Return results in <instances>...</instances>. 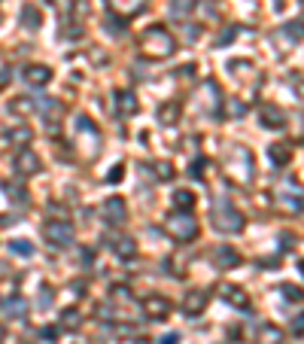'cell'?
<instances>
[{
	"label": "cell",
	"mask_w": 304,
	"mask_h": 344,
	"mask_svg": "<svg viewBox=\"0 0 304 344\" xmlns=\"http://www.w3.org/2000/svg\"><path fill=\"white\" fill-rule=\"evenodd\" d=\"M174 37L164 30V27H149L146 34H143V52L146 55H152V58H164V55H171L174 52Z\"/></svg>",
	"instance_id": "obj_1"
},
{
	"label": "cell",
	"mask_w": 304,
	"mask_h": 344,
	"mask_svg": "<svg viewBox=\"0 0 304 344\" xmlns=\"http://www.w3.org/2000/svg\"><path fill=\"white\" fill-rule=\"evenodd\" d=\"M213 220H216V229H219V232H228V235H234V232L244 229V216H241L225 198L213 207Z\"/></svg>",
	"instance_id": "obj_2"
},
{
	"label": "cell",
	"mask_w": 304,
	"mask_h": 344,
	"mask_svg": "<svg viewBox=\"0 0 304 344\" xmlns=\"http://www.w3.org/2000/svg\"><path fill=\"white\" fill-rule=\"evenodd\" d=\"M167 232L177 238V241H192L195 235H198V223H195V216H189V213H174L171 220H167Z\"/></svg>",
	"instance_id": "obj_3"
},
{
	"label": "cell",
	"mask_w": 304,
	"mask_h": 344,
	"mask_svg": "<svg viewBox=\"0 0 304 344\" xmlns=\"http://www.w3.org/2000/svg\"><path fill=\"white\" fill-rule=\"evenodd\" d=\"M46 238H49L52 244H58V247H67V244H73V229H70V223L52 220V223L46 226Z\"/></svg>",
	"instance_id": "obj_4"
},
{
	"label": "cell",
	"mask_w": 304,
	"mask_h": 344,
	"mask_svg": "<svg viewBox=\"0 0 304 344\" xmlns=\"http://www.w3.org/2000/svg\"><path fill=\"white\" fill-rule=\"evenodd\" d=\"M143 311H146V317H152V320H161V317H167V314H171V302H167L164 296H146V302H143Z\"/></svg>",
	"instance_id": "obj_5"
},
{
	"label": "cell",
	"mask_w": 304,
	"mask_h": 344,
	"mask_svg": "<svg viewBox=\"0 0 304 344\" xmlns=\"http://www.w3.org/2000/svg\"><path fill=\"white\" fill-rule=\"evenodd\" d=\"M100 213H104L107 223H122L125 220V201L122 198H107L100 204Z\"/></svg>",
	"instance_id": "obj_6"
},
{
	"label": "cell",
	"mask_w": 304,
	"mask_h": 344,
	"mask_svg": "<svg viewBox=\"0 0 304 344\" xmlns=\"http://www.w3.org/2000/svg\"><path fill=\"white\" fill-rule=\"evenodd\" d=\"M52 79V70L46 67V64H30V67H24V82H30V85H46Z\"/></svg>",
	"instance_id": "obj_7"
},
{
	"label": "cell",
	"mask_w": 304,
	"mask_h": 344,
	"mask_svg": "<svg viewBox=\"0 0 304 344\" xmlns=\"http://www.w3.org/2000/svg\"><path fill=\"white\" fill-rule=\"evenodd\" d=\"M107 3H110V9L119 12L122 18H131V15H137V12L143 9L146 0H107Z\"/></svg>",
	"instance_id": "obj_8"
},
{
	"label": "cell",
	"mask_w": 304,
	"mask_h": 344,
	"mask_svg": "<svg viewBox=\"0 0 304 344\" xmlns=\"http://www.w3.org/2000/svg\"><path fill=\"white\" fill-rule=\"evenodd\" d=\"M15 171H18V174H37V171H40V159H37L30 149H24V152H18V159H15Z\"/></svg>",
	"instance_id": "obj_9"
},
{
	"label": "cell",
	"mask_w": 304,
	"mask_h": 344,
	"mask_svg": "<svg viewBox=\"0 0 304 344\" xmlns=\"http://www.w3.org/2000/svg\"><path fill=\"white\" fill-rule=\"evenodd\" d=\"M219 293H222L225 302H231V305H238V308H247V293H244L241 287H234V284H222Z\"/></svg>",
	"instance_id": "obj_10"
},
{
	"label": "cell",
	"mask_w": 304,
	"mask_h": 344,
	"mask_svg": "<svg viewBox=\"0 0 304 344\" xmlns=\"http://www.w3.org/2000/svg\"><path fill=\"white\" fill-rule=\"evenodd\" d=\"M204 308H207V296H204V293H189V296H186V302H183V311H186L189 317L201 314Z\"/></svg>",
	"instance_id": "obj_11"
},
{
	"label": "cell",
	"mask_w": 304,
	"mask_h": 344,
	"mask_svg": "<svg viewBox=\"0 0 304 344\" xmlns=\"http://www.w3.org/2000/svg\"><path fill=\"white\" fill-rule=\"evenodd\" d=\"M262 119H265V125H268V128H283V122H286V116H283L277 107H265Z\"/></svg>",
	"instance_id": "obj_12"
},
{
	"label": "cell",
	"mask_w": 304,
	"mask_h": 344,
	"mask_svg": "<svg viewBox=\"0 0 304 344\" xmlns=\"http://www.w3.org/2000/svg\"><path fill=\"white\" fill-rule=\"evenodd\" d=\"M268 155H271V162H274V165H286V162L292 159L289 146H283V143H274V146L268 149Z\"/></svg>",
	"instance_id": "obj_13"
},
{
	"label": "cell",
	"mask_w": 304,
	"mask_h": 344,
	"mask_svg": "<svg viewBox=\"0 0 304 344\" xmlns=\"http://www.w3.org/2000/svg\"><path fill=\"white\" fill-rule=\"evenodd\" d=\"M0 314L3 317H15V314H24V299H6L0 305Z\"/></svg>",
	"instance_id": "obj_14"
},
{
	"label": "cell",
	"mask_w": 304,
	"mask_h": 344,
	"mask_svg": "<svg viewBox=\"0 0 304 344\" xmlns=\"http://www.w3.org/2000/svg\"><path fill=\"white\" fill-rule=\"evenodd\" d=\"M21 24H27L30 30L40 27V12H37V6H24V9H21Z\"/></svg>",
	"instance_id": "obj_15"
},
{
	"label": "cell",
	"mask_w": 304,
	"mask_h": 344,
	"mask_svg": "<svg viewBox=\"0 0 304 344\" xmlns=\"http://www.w3.org/2000/svg\"><path fill=\"white\" fill-rule=\"evenodd\" d=\"M119 110H122L125 116L137 113V104H134V95H131V91H119Z\"/></svg>",
	"instance_id": "obj_16"
},
{
	"label": "cell",
	"mask_w": 304,
	"mask_h": 344,
	"mask_svg": "<svg viewBox=\"0 0 304 344\" xmlns=\"http://www.w3.org/2000/svg\"><path fill=\"white\" fill-rule=\"evenodd\" d=\"M174 204H177V210L189 213V207L195 204V198H192V192H177V195H174Z\"/></svg>",
	"instance_id": "obj_17"
},
{
	"label": "cell",
	"mask_w": 304,
	"mask_h": 344,
	"mask_svg": "<svg viewBox=\"0 0 304 344\" xmlns=\"http://www.w3.org/2000/svg\"><path fill=\"white\" fill-rule=\"evenodd\" d=\"M116 253H119V256H125V259H131V256L137 253V247H134V241H131V238H122V241H116Z\"/></svg>",
	"instance_id": "obj_18"
},
{
	"label": "cell",
	"mask_w": 304,
	"mask_h": 344,
	"mask_svg": "<svg viewBox=\"0 0 304 344\" xmlns=\"http://www.w3.org/2000/svg\"><path fill=\"white\" fill-rule=\"evenodd\" d=\"M216 262H219V265H234V262H238V253H234L231 247H219V250H216Z\"/></svg>",
	"instance_id": "obj_19"
},
{
	"label": "cell",
	"mask_w": 304,
	"mask_h": 344,
	"mask_svg": "<svg viewBox=\"0 0 304 344\" xmlns=\"http://www.w3.org/2000/svg\"><path fill=\"white\" fill-rule=\"evenodd\" d=\"M262 341L265 344H280L283 341V332H280L277 326H265V329H262Z\"/></svg>",
	"instance_id": "obj_20"
},
{
	"label": "cell",
	"mask_w": 304,
	"mask_h": 344,
	"mask_svg": "<svg viewBox=\"0 0 304 344\" xmlns=\"http://www.w3.org/2000/svg\"><path fill=\"white\" fill-rule=\"evenodd\" d=\"M177 116H180V107H177V104H164V107L158 110V119H161L164 125H167V122H174Z\"/></svg>",
	"instance_id": "obj_21"
},
{
	"label": "cell",
	"mask_w": 304,
	"mask_h": 344,
	"mask_svg": "<svg viewBox=\"0 0 304 344\" xmlns=\"http://www.w3.org/2000/svg\"><path fill=\"white\" fill-rule=\"evenodd\" d=\"M9 140L12 143H27L30 140V131L27 128H15V131H9Z\"/></svg>",
	"instance_id": "obj_22"
},
{
	"label": "cell",
	"mask_w": 304,
	"mask_h": 344,
	"mask_svg": "<svg viewBox=\"0 0 304 344\" xmlns=\"http://www.w3.org/2000/svg\"><path fill=\"white\" fill-rule=\"evenodd\" d=\"M12 250H15L18 256H30V253H33V247H30L27 241H12Z\"/></svg>",
	"instance_id": "obj_23"
},
{
	"label": "cell",
	"mask_w": 304,
	"mask_h": 344,
	"mask_svg": "<svg viewBox=\"0 0 304 344\" xmlns=\"http://www.w3.org/2000/svg\"><path fill=\"white\" fill-rule=\"evenodd\" d=\"M155 171H158V180H167V177H174V168H171L167 162H158V165H155Z\"/></svg>",
	"instance_id": "obj_24"
},
{
	"label": "cell",
	"mask_w": 304,
	"mask_h": 344,
	"mask_svg": "<svg viewBox=\"0 0 304 344\" xmlns=\"http://www.w3.org/2000/svg\"><path fill=\"white\" fill-rule=\"evenodd\" d=\"M244 110H247V107H244V104H238V101H231V104H228V113H234V116H241Z\"/></svg>",
	"instance_id": "obj_25"
},
{
	"label": "cell",
	"mask_w": 304,
	"mask_h": 344,
	"mask_svg": "<svg viewBox=\"0 0 304 344\" xmlns=\"http://www.w3.org/2000/svg\"><path fill=\"white\" fill-rule=\"evenodd\" d=\"M76 320H79L76 311H67V314H64V323H67V326H76Z\"/></svg>",
	"instance_id": "obj_26"
},
{
	"label": "cell",
	"mask_w": 304,
	"mask_h": 344,
	"mask_svg": "<svg viewBox=\"0 0 304 344\" xmlns=\"http://www.w3.org/2000/svg\"><path fill=\"white\" fill-rule=\"evenodd\" d=\"M180 341V335H177V332H171V335H164V338H161V344H177Z\"/></svg>",
	"instance_id": "obj_27"
}]
</instances>
